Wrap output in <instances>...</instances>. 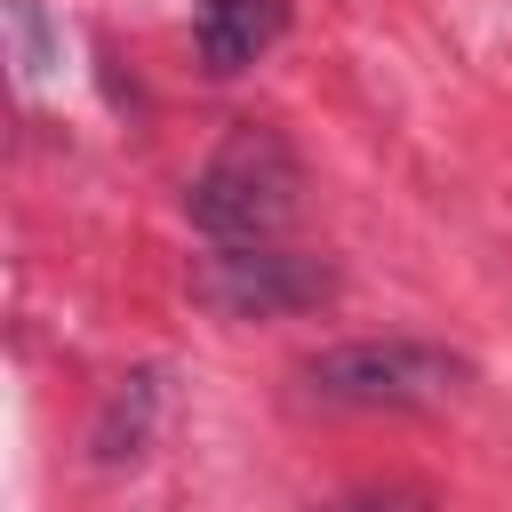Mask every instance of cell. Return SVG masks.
I'll use <instances>...</instances> for the list:
<instances>
[{
    "instance_id": "6da1fadb",
    "label": "cell",
    "mask_w": 512,
    "mask_h": 512,
    "mask_svg": "<svg viewBox=\"0 0 512 512\" xmlns=\"http://www.w3.org/2000/svg\"><path fill=\"white\" fill-rule=\"evenodd\" d=\"M296 200H304V168H296V144L272 128V120H232L224 144L200 160V176L184 184V216L216 240V248H240V240H280L296 224Z\"/></svg>"
},
{
    "instance_id": "7a4b0ae2",
    "label": "cell",
    "mask_w": 512,
    "mask_h": 512,
    "mask_svg": "<svg viewBox=\"0 0 512 512\" xmlns=\"http://www.w3.org/2000/svg\"><path fill=\"white\" fill-rule=\"evenodd\" d=\"M304 384L336 408H432L464 384V360L416 336H360L304 360Z\"/></svg>"
},
{
    "instance_id": "3957f363",
    "label": "cell",
    "mask_w": 512,
    "mask_h": 512,
    "mask_svg": "<svg viewBox=\"0 0 512 512\" xmlns=\"http://www.w3.org/2000/svg\"><path fill=\"white\" fill-rule=\"evenodd\" d=\"M224 320H288V312H312L336 296V272L320 256H296V248H272V240H240V248H216L192 280Z\"/></svg>"
},
{
    "instance_id": "277c9868",
    "label": "cell",
    "mask_w": 512,
    "mask_h": 512,
    "mask_svg": "<svg viewBox=\"0 0 512 512\" xmlns=\"http://www.w3.org/2000/svg\"><path fill=\"white\" fill-rule=\"evenodd\" d=\"M280 32H288V0H192V48L216 80L272 56Z\"/></svg>"
},
{
    "instance_id": "5b68a950",
    "label": "cell",
    "mask_w": 512,
    "mask_h": 512,
    "mask_svg": "<svg viewBox=\"0 0 512 512\" xmlns=\"http://www.w3.org/2000/svg\"><path fill=\"white\" fill-rule=\"evenodd\" d=\"M152 416H160V376H152V368L120 376V384L104 392L96 424H88V456H96V464H128V456H144Z\"/></svg>"
},
{
    "instance_id": "8992f818",
    "label": "cell",
    "mask_w": 512,
    "mask_h": 512,
    "mask_svg": "<svg viewBox=\"0 0 512 512\" xmlns=\"http://www.w3.org/2000/svg\"><path fill=\"white\" fill-rule=\"evenodd\" d=\"M312 512H432V496L424 488H344V496H328Z\"/></svg>"
}]
</instances>
